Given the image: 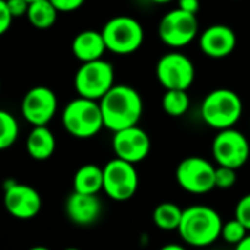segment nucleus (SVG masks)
<instances>
[{"label": "nucleus", "instance_id": "nucleus-7", "mask_svg": "<svg viewBox=\"0 0 250 250\" xmlns=\"http://www.w3.org/2000/svg\"><path fill=\"white\" fill-rule=\"evenodd\" d=\"M176 182L190 195H207L215 189V166L204 157H186L176 168Z\"/></svg>", "mask_w": 250, "mask_h": 250}, {"label": "nucleus", "instance_id": "nucleus-15", "mask_svg": "<svg viewBox=\"0 0 250 250\" xmlns=\"http://www.w3.org/2000/svg\"><path fill=\"white\" fill-rule=\"evenodd\" d=\"M236 45V32L224 23L211 25L199 35V48L205 56L211 59H224L230 56Z\"/></svg>", "mask_w": 250, "mask_h": 250}, {"label": "nucleus", "instance_id": "nucleus-29", "mask_svg": "<svg viewBox=\"0 0 250 250\" xmlns=\"http://www.w3.org/2000/svg\"><path fill=\"white\" fill-rule=\"evenodd\" d=\"M6 4L13 18H19L23 15L26 16L28 6H29V3L26 0H6Z\"/></svg>", "mask_w": 250, "mask_h": 250}, {"label": "nucleus", "instance_id": "nucleus-14", "mask_svg": "<svg viewBox=\"0 0 250 250\" xmlns=\"http://www.w3.org/2000/svg\"><path fill=\"white\" fill-rule=\"evenodd\" d=\"M4 208L18 220H31L41 211V196L32 186L22 183H12L4 190Z\"/></svg>", "mask_w": 250, "mask_h": 250}, {"label": "nucleus", "instance_id": "nucleus-33", "mask_svg": "<svg viewBox=\"0 0 250 250\" xmlns=\"http://www.w3.org/2000/svg\"><path fill=\"white\" fill-rule=\"evenodd\" d=\"M149 1H152V3H155V4H167V3H170V1H173V0H149Z\"/></svg>", "mask_w": 250, "mask_h": 250}, {"label": "nucleus", "instance_id": "nucleus-4", "mask_svg": "<svg viewBox=\"0 0 250 250\" xmlns=\"http://www.w3.org/2000/svg\"><path fill=\"white\" fill-rule=\"evenodd\" d=\"M62 123L66 132L78 139H89L104 127L98 101L82 97L66 104L62 113Z\"/></svg>", "mask_w": 250, "mask_h": 250}, {"label": "nucleus", "instance_id": "nucleus-10", "mask_svg": "<svg viewBox=\"0 0 250 250\" xmlns=\"http://www.w3.org/2000/svg\"><path fill=\"white\" fill-rule=\"evenodd\" d=\"M199 34L196 15L177 9L167 12L158 23V37L170 48L179 50L189 45Z\"/></svg>", "mask_w": 250, "mask_h": 250}, {"label": "nucleus", "instance_id": "nucleus-37", "mask_svg": "<svg viewBox=\"0 0 250 250\" xmlns=\"http://www.w3.org/2000/svg\"><path fill=\"white\" fill-rule=\"evenodd\" d=\"M0 91H1V81H0Z\"/></svg>", "mask_w": 250, "mask_h": 250}, {"label": "nucleus", "instance_id": "nucleus-8", "mask_svg": "<svg viewBox=\"0 0 250 250\" xmlns=\"http://www.w3.org/2000/svg\"><path fill=\"white\" fill-rule=\"evenodd\" d=\"M139 186V176L133 164L119 158L110 160L103 167V190L117 202L129 201Z\"/></svg>", "mask_w": 250, "mask_h": 250}, {"label": "nucleus", "instance_id": "nucleus-22", "mask_svg": "<svg viewBox=\"0 0 250 250\" xmlns=\"http://www.w3.org/2000/svg\"><path fill=\"white\" fill-rule=\"evenodd\" d=\"M163 110L170 117H182L189 111L190 107V97L188 91L182 89H168L163 95L161 101Z\"/></svg>", "mask_w": 250, "mask_h": 250}, {"label": "nucleus", "instance_id": "nucleus-25", "mask_svg": "<svg viewBox=\"0 0 250 250\" xmlns=\"http://www.w3.org/2000/svg\"><path fill=\"white\" fill-rule=\"evenodd\" d=\"M237 182V170L229 167H215V188L231 189Z\"/></svg>", "mask_w": 250, "mask_h": 250}, {"label": "nucleus", "instance_id": "nucleus-13", "mask_svg": "<svg viewBox=\"0 0 250 250\" xmlns=\"http://www.w3.org/2000/svg\"><path fill=\"white\" fill-rule=\"evenodd\" d=\"M111 145L116 158L130 163L133 166L144 161L151 151L149 135L139 126H132L114 132Z\"/></svg>", "mask_w": 250, "mask_h": 250}, {"label": "nucleus", "instance_id": "nucleus-5", "mask_svg": "<svg viewBox=\"0 0 250 250\" xmlns=\"http://www.w3.org/2000/svg\"><path fill=\"white\" fill-rule=\"evenodd\" d=\"M101 35L105 48L114 54L126 56L141 48L144 44L145 32L139 21L132 16H114L105 22Z\"/></svg>", "mask_w": 250, "mask_h": 250}, {"label": "nucleus", "instance_id": "nucleus-12", "mask_svg": "<svg viewBox=\"0 0 250 250\" xmlns=\"http://www.w3.org/2000/svg\"><path fill=\"white\" fill-rule=\"evenodd\" d=\"M21 111L23 119L34 126H47L57 111V97L48 86H34L22 98Z\"/></svg>", "mask_w": 250, "mask_h": 250}, {"label": "nucleus", "instance_id": "nucleus-16", "mask_svg": "<svg viewBox=\"0 0 250 250\" xmlns=\"http://www.w3.org/2000/svg\"><path fill=\"white\" fill-rule=\"evenodd\" d=\"M64 211L67 218L73 224L85 227L94 224L100 218L103 205L97 195H85V193L73 192L66 199Z\"/></svg>", "mask_w": 250, "mask_h": 250}, {"label": "nucleus", "instance_id": "nucleus-19", "mask_svg": "<svg viewBox=\"0 0 250 250\" xmlns=\"http://www.w3.org/2000/svg\"><path fill=\"white\" fill-rule=\"evenodd\" d=\"M103 190V167L95 164L81 166L73 177V192L98 195Z\"/></svg>", "mask_w": 250, "mask_h": 250}, {"label": "nucleus", "instance_id": "nucleus-21", "mask_svg": "<svg viewBox=\"0 0 250 250\" xmlns=\"http://www.w3.org/2000/svg\"><path fill=\"white\" fill-rule=\"evenodd\" d=\"M183 209L174 202H163L152 212L154 224L163 231H177Z\"/></svg>", "mask_w": 250, "mask_h": 250}, {"label": "nucleus", "instance_id": "nucleus-28", "mask_svg": "<svg viewBox=\"0 0 250 250\" xmlns=\"http://www.w3.org/2000/svg\"><path fill=\"white\" fill-rule=\"evenodd\" d=\"M12 21H13V16L10 15L7 9L6 0H0V37L9 31V28L12 26Z\"/></svg>", "mask_w": 250, "mask_h": 250}, {"label": "nucleus", "instance_id": "nucleus-26", "mask_svg": "<svg viewBox=\"0 0 250 250\" xmlns=\"http://www.w3.org/2000/svg\"><path fill=\"white\" fill-rule=\"evenodd\" d=\"M234 218L240 221L250 233V193L242 196L234 209Z\"/></svg>", "mask_w": 250, "mask_h": 250}, {"label": "nucleus", "instance_id": "nucleus-2", "mask_svg": "<svg viewBox=\"0 0 250 250\" xmlns=\"http://www.w3.org/2000/svg\"><path fill=\"white\" fill-rule=\"evenodd\" d=\"M221 227V215L214 208L193 205L183 209L177 231L186 245L201 249L214 245L220 239Z\"/></svg>", "mask_w": 250, "mask_h": 250}, {"label": "nucleus", "instance_id": "nucleus-35", "mask_svg": "<svg viewBox=\"0 0 250 250\" xmlns=\"http://www.w3.org/2000/svg\"><path fill=\"white\" fill-rule=\"evenodd\" d=\"M63 250H82V249H79V248H73V246H70V248H66V249H63Z\"/></svg>", "mask_w": 250, "mask_h": 250}, {"label": "nucleus", "instance_id": "nucleus-6", "mask_svg": "<svg viewBox=\"0 0 250 250\" xmlns=\"http://www.w3.org/2000/svg\"><path fill=\"white\" fill-rule=\"evenodd\" d=\"M73 85L79 97L100 101L114 86V67L104 59L82 63L75 73Z\"/></svg>", "mask_w": 250, "mask_h": 250}, {"label": "nucleus", "instance_id": "nucleus-3", "mask_svg": "<svg viewBox=\"0 0 250 250\" xmlns=\"http://www.w3.org/2000/svg\"><path fill=\"white\" fill-rule=\"evenodd\" d=\"M243 114V101L240 95L229 88H217L207 94L201 104V117L215 130L231 129Z\"/></svg>", "mask_w": 250, "mask_h": 250}, {"label": "nucleus", "instance_id": "nucleus-11", "mask_svg": "<svg viewBox=\"0 0 250 250\" xmlns=\"http://www.w3.org/2000/svg\"><path fill=\"white\" fill-rule=\"evenodd\" d=\"M212 157L218 167L242 168L250 157V144L246 135L234 127L220 130L212 141Z\"/></svg>", "mask_w": 250, "mask_h": 250}, {"label": "nucleus", "instance_id": "nucleus-31", "mask_svg": "<svg viewBox=\"0 0 250 250\" xmlns=\"http://www.w3.org/2000/svg\"><path fill=\"white\" fill-rule=\"evenodd\" d=\"M234 250H250V233H248V236L234 246Z\"/></svg>", "mask_w": 250, "mask_h": 250}, {"label": "nucleus", "instance_id": "nucleus-23", "mask_svg": "<svg viewBox=\"0 0 250 250\" xmlns=\"http://www.w3.org/2000/svg\"><path fill=\"white\" fill-rule=\"evenodd\" d=\"M19 136V125L15 116L6 110H0V151L15 145Z\"/></svg>", "mask_w": 250, "mask_h": 250}, {"label": "nucleus", "instance_id": "nucleus-27", "mask_svg": "<svg viewBox=\"0 0 250 250\" xmlns=\"http://www.w3.org/2000/svg\"><path fill=\"white\" fill-rule=\"evenodd\" d=\"M51 4L57 9V12L60 13H69V12H75L79 7L83 6V3L86 0H50Z\"/></svg>", "mask_w": 250, "mask_h": 250}, {"label": "nucleus", "instance_id": "nucleus-1", "mask_svg": "<svg viewBox=\"0 0 250 250\" xmlns=\"http://www.w3.org/2000/svg\"><path fill=\"white\" fill-rule=\"evenodd\" d=\"M104 127L119 132L132 126H138L142 113L144 101L141 94L129 85H114L100 101Z\"/></svg>", "mask_w": 250, "mask_h": 250}, {"label": "nucleus", "instance_id": "nucleus-17", "mask_svg": "<svg viewBox=\"0 0 250 250\" xmlns=\"http://www.w3.org/2000/svg\"><path fill=\"white\" fill-rule=\"evenodd\" d=\"M72 53L81 63H88L103 59L105 53V42L101 31L85 29L75 35L72 41Z\"/></svg>", "mask_w": 250, "mask_h": 250}, {"label": "nucleus", "instance_id": "nucleus-20", "mask_svg": "<svg viewBox=\"0 0 250 250\" xmlns=\"http://www.w3.org/2000/svg\"><path fill=\"white\" fill-rule=\"evenodd\" d=\"M57 9L51 4L50 0H35L28 6L26 18L28 22L38 29H48L57 21Z\"/></svg>", "mask_w": 250, "mask_h": 250}, {"label": "nucleus", "instance_id": "nucleus-18", "mask_svg": "<svg viewBox=\"0 0 250 250\" xmlns=\"http://www.w3.org/2000/svg\"><path fill=\"white\" fill-rule=\"evenodd\" d=\"M56 151V138L47 126H34L26 138V152L35 161L48 160Z\"/></svg>", "mask_w": 250, "mask_h": 250}, {"label": "nucleus", "instance_id": "nucleus-32", "mask_svg": "<svg viewBox=\"0 0 250 250\" xmlns=\"http://www.w3.org/2000/svg\"><path fill=\"white\" fill-rule=\"evenodd\" d=\"M160 250H188L185 246L182 245H177V243H170V245H166L163 246Z\"/></svg>", "mask_w": 250, "mask_h": 250}, {"label": "nucleus", "instance_id": "nucleus-24", "mask_svg": "<svg viewBox=\"0 0 250 250\" xmlns=\"http://www.w3.org/2000/svg\"><path fill=\"white\" fill-rule=\"evenodd\" d=\"M248 233H249V231L246 230V227H245L240 221H237L236 218H233V220H230V221H227V223H223L220 237H221L226 243L236 246V245H239V243L248 236Z\"/></svg>", "mask_w": 250, "mask_h": 250}, {"label": "nucleus", "instance_id": "nucleus-9", "mask_svg": "<svg viewBox=\"0 0 250 250\" xmlns=\"http://www.w3.org/2000/svg\"><path fill=\"white\" fill-rule=\"evenodd\" d=\"M155 75L166 91H188L195 82L196 69L190 57L177 50H173L160 57L155 66Z\"/></svg>", "mask_w": 250, "mask_h": 250}, {"label": "nucleus", "instance_id": "nucleus-30", "mask_svg": "<svg viewBox=\"0 0 250 250\" xmlns=\"http://www.w3.org/2000/svg\"><path fill=\"white\" fill-rule=\"evenodd\" d=\"M179 9L192 15H196L201 9V1L199 0H177Z\"/></svg>", "mask_w": 250, "mask_h": 250}, {"label": "nucleus", "instance_id": "nucleus-34", "mask_svg": "<svg viewBox=\"0 0 250 250\" xmlns=\"http://www.w3.org/2000/svg\"><path fill=\"white\" fill-rule=\"evenodd\" d=\"M28 250H51L48 249V248H45V246H34V248H31V249Z\"/></svg>", "mask_w": 250, "mask_h": 250}, {"label": "nucleus", "instance_id": "nucleus-36", "mask_svg": "<svg viewBox=\"0 0 250 250\" xmlns=\"http://www.w3.org/2000/svg\"><path fill=\"white\" fill-rule=\"evenodd\" d=\"M26 1H28V3H31V1H35V0H26Z\"/></svg>", "mask_w": 250, "mask_h": 250}]
</instances>
